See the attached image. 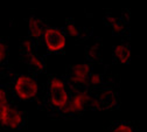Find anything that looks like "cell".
<instances>
[{"label": "cell", "instance_id": "cell-17", "mask_svg": "<svg viewBox=\"0 0 147 132\" xmlns=\"http://www.w3.org/2000/svg\"><path fill=\"white\" fill-rule=\"evenodd\" d=\"M123 30H124V25H123L121 22H119V21H117V22L112 26V32H113V34H120Z\"/></svg>", "mask_w": 147, "mask_h": 132}, {"label": "cell", "instance_id": "cell-14", "mask_svg": "<svg viewBox=\"0 0 147 132\" xmlns=\"http://www.w3.org/2000/svg\"><path fill=\"white\" fill-rule=\"evenodd\" d=\"M89 81H90V84H91V85L98 87V85H102V83H103V77H102L100 74H91Z\"/></svg>", "mask_w": 147, "mask_h": 132}, {"label": "cell", "instance_id": "cell-15", "mask_svg": "<svg viewBox=\"0 0 147 132\" xmlns=\"http://www.w3.org/2000/svg\"><path fill=\"white\" fill-rule=\"evenodd\" d=\"M9 104V101H8V93L6 91V89L4 87L0 88V106L1 105H7Z\"/></svg>", "mask_w": 147, "mask_h": 132}, {"label": "cell", "instance_id": "cell-5", "mask_svg": "<svg viewBox=\"0 0 147 132\" xmlns=\"http://www.w3.org/2000/svg\"><path fill=\"white\" fill-rule=\"evenodd\" d=\"M0 122H1V125L15 130L22 126L25 118L21 111H19L15 106H12L11 104H7L0 106Z\"/></svg>", "mask_w": 147, "mask_h": 132}, {"label": "cell", "instance_id": "cell-8", "mask_svg": "<svg viewBox=\"0 0 147 132\" xmlns=\"http://www.w3.org/2000/svg\"><path fill=\"white\" fill-rule=\"evenodd\" d=\"M45 26L41 19L36 18V16H30L29 21H28V33L29 37L33 40H39L43 36L45 32Z\"/></svg>", "mask_w": 147, "mask_h": 132}, {"label": "cell", "instance_id": "cell-10", "mask_svg": "<svg viewBox=\"0 0 147 132\" xmlns=\"http://www.w3.org/2000/svg\"><path fill=\"white\" fill-rule=\"evenodd\" d=\"M25 60L27 61V63H28L33 69H36V70H39V71H42V70L45 69V64H43L42 60L39 59L34 53L25 55Z\"/></svg>", "mask_w": 147, "mask_h": 132}, {"label": "cell", "instance_id": "cell-2", "mask_svg": "<svg viewBox=\"0 0 147 132\" xmlns=\"http://www.w3.org/2000/svg\"><path fill=\"white\" fill-rule=\"evenodd\" d=\"M48 97L49 104L55 108L62 110L69 102L70 95L67 90L65 82L60 77H51L48 82Z\"/></svg>", "mask_w": 147, "mask_h": 132}, {"label": "cell", "instance_id": "cell-7", "mask_svg": "<svg viewBox=\"0 0 147 132\" xmlns=\"http://www.w3.org/2000/svg\"><path fill=\"white\" fill-rule=\"evenodd\" d=\"M103 106V110L105 109H115L118 106V97L117 93L112 89H104L99 91L96 95Z\"/></svg>", "mask_w": 147, "mask_h": 132}, {"label": "cell", "instance_id": "cell-9", "mask_svg": "<svg viewBox=\"0 0 147 132\" xmlns=\"http://www.w3.org/2000/svg\"><path fill=\"white\" fill-rule=\"evenodd\" d=\"M113 56L119 63L127 64L131 61V49L127 45L124 43L117 45L113 49Z\"/></svg>", "mask_w": 147, "mask_h": 132}, {"label": "cell", "instance_id": "cell-4", "mask_svg": "<svg viewBox=\"0 0 147 132\" xmlns=\"http://www.w3.org/2000/svg\"><path fill=\"white\" fill-rule=\"evenodd\" d=\"M43 45L50 53H60L64 49L67 39L65 34L56 27H46L43 32Z\"/></svg>", "mask_w": 147, "mask_h": 132}, {"label": "cell", "instance_id": "cell-3", "mask_svg": "<svg viewBox=\"0 0 147 132\" xmlns=\"http://www.w3.org/2000/svg\"><path fill=\"white\" fill-rule=\"evenodd\" d=\"M91 76V64L90 63H78L72 66L70 69L69 74V87L71 90L75 89H81V88H86L90 84V79Z\"/></svg>", "mask_w": 147, "mask_h": 132}, {"label": "cell", "instance_id": "cell-13", "mask_svg": "<svg viewBox=\"0 0 147 132\" xmlns=\"http://www.w3.org/2000/svg\"><path fill=\"white\" fill-rule=\"evenodd\" d=\"M33 48H34V42H33V39H30V37H28V39H24L21 41V50L24 51L25 55L32 54Z\"/></svg>", "mask_w": 147, "mask_h": 132}, {"label": "cell", "instance_id": "cell-16", "mask_svg": "<svg viewBox=\"0 0 147 132\" xmlns=\"http://www.w3.org/2000/svg\"><path fill=\"white\" fill-rule=\"evenodd\" d=\"M7 60V46L5 42L0 43V62L5 63Z\"/></svg>", "mask_w": 147, "mask_h": 132}, {"label": "cell", "instance_id": "cell-6", "mask_svg": "<svg viewBox=\"0 0 147 132\" xmlns=\"http://www.w3.org/2000/svg\"><path fill=\"white\" fill-rule=\"evenodd\" d=\"M82 90L83 89H77V90H74L72 91L68 104L62 110H60L61 114L63 116L72 117V116H76L78 114H82V112L84 111V109L86 108V105H85L84 100H83Z\"/></svg>", "mask_w": 147, "mask_h": 132}, {"label": "cell", "instance_id": "cell-18", "mask_svg": "<svg viewBox=\"0 0 147 132\" xmlns=\"http://www.w3.org/2000/svg\"><path fill=\"white\" fill-rule=\"evenodd\" d=\"M117 21H118L117 19H116L115 16H111V15H109V16H106V18H105V22H106L107 25H110L111 27H112Z\"/></svg>", "mask_w": 147, "mask_h": 132}, {"label": "cell", "instance_id": "cell-11", "mask_svg": "<svg viewBox=\"0 0 147 132\" xmlns=\"http://www.w3.org/2000/svg\"><path fill=\"white\" fill-rule=\"evenodd\" d=\"M109 132H136V129L127 123H119L112 126L109 130Z\"/></svg>", "mask_w": 147, "mask_h": 132}, {"label": "cell", "instance_id": "cell-19", "mask_svg": "<svg viewBox=\"0 0 147 132\" xmlns=\"http://www.w3.org/2000/svg\"><path fill=\"white\" fill-rule=\"evenodd\" d=\"M89 55L91 59H98V50L96 48H91L89 50Z\"/></svg>", "mask_w": 147, "mask_h": 132}, {"label": "cell", "instance_id": "cell-12", "mask_svg": "<svg viewBox=\"0 0 147 132\" xmlns=\"http://www.w3.org/2000/svg\"><path fill=\"white\" fill-rule=\"evenodd\" d=\"M64 33L70 37H78L80 36V29L74 22H67L65 24Z\"/></svg>", "mask_w": 147, "mask_h": 132}, {"label": "cell", "instance_id": "cell-1", "mask_svg": "<svg viewBox=\"0 0 147 132\" xmlns=\"http://www.w3.org/2000/svg\"><path fill=\"white\" fill-rule=\"evenodd\" d=\"M13 91L15 97L20 101H32L39 93V84L29 75H18L13 82Z\"/></svg>", "mask_w": 147, "mask_h": 132}]
</instances>
